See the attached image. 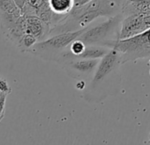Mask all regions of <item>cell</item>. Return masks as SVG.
I'll return each mask as SVG.
<instances>
[{
    "label": "cell",
    "mask_w": 150,
    "mask_h": 145,
    "mask_svg": "<svg viewBox=\"0 0 150 145\" xmlns=\"http://www.w3.org/2000/svg\"><path fill=\"white\" fill-rule=\"evenodd\" d=\"M103 46L117 50L122 58L123 64L139 58H150V28L129 38L107 41Z\"/></svg>",
    "instance_id": "1"
},
{
    "label": "cell",
    "mask_w": 150,
    "mask_h": 145,
    "mask_svg": "<svg viewBox=\"0 0 150 145\" xmlns=\"http://www.w3.org/2000/svg\"><path fill=\"white\" fill-rule=\"evenodd\" d=\"M85 29L86 28L55 35L48 39L37 42L28 52L46 60L57 61V57L64 51L74 40L78 39L84 33Z\"/></svg>",
    "instance_id": "2"
},
{
    "label": "cell",
    "mask_w": 150,
    "mask_h": 145,
    "mask_svg": "<svg viewBox=\"0 0 150 145\" xmlns=\"http://www.w3.org/2000/svg\"><path fill=\"white\" fill-rule=\"evenodd\" d=\"M125 18L123 13L110 17L108 21L86 28L84 33L79 37L86 45H102L111 40H118L120 26Z\"/></svg>",
    "instance_id": "3"
},
{
    "label": "cell",
    "mask_w": 150,
    "mask_h": 145,
    "mask_svg": "<svg viewBox=\"0 0 150 145\" xmlns=\"http://www.w3.org/2000/svg\"><path fill=\"white\" fill-rule=\"evenodd\" d=\"M122 65V58L119 52L115 49H111L101 58L89 86L96 89L100 86L106 85V82L112 83L115 79H120V67Z\"/></svg>",
    "instance_id": "4"
},
{
    "label": "cell",
    "mask_w": 150,
    "mask_h": 145,
    "mask_svg": "<svg viewBox=\"0 0 150 145\" xmlns=\"http://www.w3.org/2000/svg\"><path fill=\"white\" fill-rule=\"evenodd\" d=\"M100 60L101 58L73 59L63 65L69 76L74 79H92Z\"/></svg>",
    "instance_id": "5"
},
{
    "label": "cell",
    "mask_w": 150,
    "mask_h": 145,
    "mask_svg": "<svg viewBox=\"0 0 150 145\" xmlns=\"http://www.w3.org/2000/svg\"><path fill=\"white\" fill-rule=\"evenodd\" d=\"M149 28L150 15L134 14L125 16L120 26L118 40L137 36Z\"/></svg>",
    "instance_id": "6"
},
{
    "label": "cell",
    "mask_w": 150,
    "mask_h": 145,
    "mask_svg": "<svg viewBox=\"0 0 150 145\" xmlns=\"http://www.w3.org/2000/svg\"><path fill=\"white\" fill-rule=\"evenodd\" d=\"M24 16V28L26 34L32 35L37 38L38 42L49 36L50 27L48 23L43 21L37 15H23Z\"/></svg>",
    "instance_id": "7"
},
{
    "label": "cell",
    "mask_w": 150,
    "mask_h": 145,
    "mask_svg": "<svg viewBox=\"0 0 150 145\" xmlns=\"http://www.w3.org/2000/svg\"><path fill=\"white\" fill-rule=\"evenodd\" d=\"M121 12L125 17L134 14L150 15V0H125Z\"/></svg>",
    "instance_id": "8"
},
{
    "label": "cell",
    "mask_w": 150,
    "mask_h": 145,
    "mask_svg": "<svg viewBox=\"0 0 150 145\" xmlns=\"http://www.w3.org/2000/svg\"><path fill=\"white\" fill-rule=\"evenodd\" d=\"M53 15L64 16L71 13L74 6V0H48Z\"/></svg>",
    "instance_id": "9"
},
{
    "label": "cell",
    "mask_w": 150,
    "mask_h": 145,
    "mask_svg": "<svg viewBox=\"0 0 150 145\" xmlns=\"http://www.w3.org/2000/svg\"><path fill=\"white\" fill-rule=\"evenodd\" d=\"M111 49L102 45H87L85 50L76 59H96L103 58Z\"/></svg>",
    "instance_id": "10"
},
{
    "label": "cell",
    "mask_w": 150,
    "mask_h": 145,
    "mask_svg": "<svg viewBox=\"0 0 150 145\" xmlns=\"http://www.w3.org/2000/svg\"><path fill=\"white\" fill-rule=\"evenodd\" d=\"M0 13L17 17L22 15L21 9L17 6L14 0H0Z\"/></svg>",
    "instance_id": "11"
},
{
    "label": "cell",
    "mask_w": 150,
    "mask_h": 145,
    "mask_svg": "<svg viewBox=\"0 0 150 145\" xmlns=\"http://www.w3.org/2000/svg\"><path fill=\"white\" fill-rule=\"evenodd\" d=\"M38 42L37 38L35 37L32 35H28V34H25L23 36V37L21 38V40L20 41L19 44L17 45V47L21 50V51H29V50Z\"/></svg>",
    "instance_id": "12"
},
{
    "label": "cell",
    "mask_w": 150,
    "mask_h": 145,
    "mask_svg": "<svg viewBox=\"0 0 150 145\" xmlns=\"http://www.w3.org/2000/svg\"><path fill=\"white\" fill-rule=\"evenodd\" d=\"M86 46H87V45H86L81 40H80L79 38L76 39V40H74V41L70 44V46L68 47V49L70 50V51H71V52L72 53V55H73L71 60L76 59L77 57L80 56V55L85 50ZM70 61H71V60H70Z\"/></svg>",
    "instance_id": "13"
},
{
    "label": "cell",
    "mask_w": 150,
    "mask_h": 145,
    "mask_svg": "<svg viewBox=\"0 0 150 145\" xmlns=\"http://www.w3.org/2000/svg\"><path fill=\"white\" fill-rule=\"evenodd\" d=\"M12 92V88L9 86L7 81L0 77V93L9 95Z\"/></svg>",
    "instance_id": "14"
},
{
    "label": "cell",
    "mask_w": 150,
    "mask_h": 145,
    "mask_svg": "<svg viewBox=\"0 0 150 145\" xmlns=\"http://www.w3.org/2000/svg\"><path fill=\"white\" fill-rule=\"evenodd\" d=\"M8 95L6 94H2L0 93V122L5 117V111H6V97Z\"/></svg>",
    "instance_id": "15"
},
{
    "label": "cell",
    "mask_w": 150,
    "mask_h": 145,
    "mask_svg": "<svg viewBox=\"0 0 150 145\" xmlns=\"http://www.w3.org/2000/svg\"><path fill=\"white\" fill-rule=\"evenodd\" d=\"M14 1H15V3L17 4V6H18L21 9H22V8L25 6V5L27 4L28 0H14Z\"/></svg>",
    "instance_id": "16"
},
{
    "label": "cell",
    "mask_w": 150,
    "mask_h": 145,
    "mask_svg": "<svg viewBox=\"0 0 150 145\" xmlns=\"http://www.w3.org/2000/svg\"><path fill=\"white\" fill-rule=\"evenodd\" d=\"M149 141H150V134H149Z\"/></svg>",
    "instance_id": "17"
},
{
    "label": "cell",
    "mask_w": 150,
    "mask_h": 145,
    "mask_svg": "<svg viewBox=\"0 0 150 145\" xmlns=\"http://www.w3.org/2000/svg\"><path fill=\"white\" fill-rule=\"evenodd\" d=\"M149 63H150V59H149Z\"/></svg>",
    "instance_id": "18"
}]
</instances>
